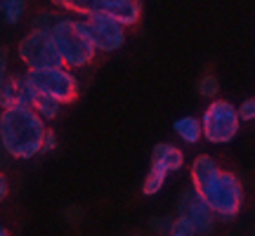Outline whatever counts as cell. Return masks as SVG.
Segmentation results:
<instances>
[{"label": "cell", "instance_id": "1", "mask_svg": "<svg viewBox=\"0 0 255 236\" xmlns=\"http://www.w3.org/2000/svg\"><path fill=\"white\" fill-rule=\"evenodd\" d=\"M191 184L213 215L220 220H234L244 203V189L237 175L220 170V165L210 156H199L191 163Z\"/></svg>", "mask_w": 255, "mask_h": 236}, {"label": "cell", "instance_id": "2", "mask_svg": "<svg viewBox=\"0 0 255 236\" xmlns=\"http://www.w3.org/2000/svg\"><path fill=\"white\" fill-rule=\"evenodd\" d=\"M45 123L31 107H9L0 114V146L12 158H33L40 154Z\"/></svg>", "mask_w": 255, "mask_h": 236}, {"label": "cell", "instance_id": "3", "mask_svg": "<svg viewBox=\"0 0 255 236\" xmlns=\"http://www.w3.org/2000/svg\"><path fill=\"white\" fill-rule=\"evenodd\" d=\"M50 38H52V45H55L57 55L62 59L64 66H71V69H83L95 59V45H92L90 36H88V28L83 21L76 19H59L52 26L47 28Z\"/></svg>", "mask_w": 255, "mask_h": 236}, {"label": "cell", "instance_id": "4", "mask_svg": "<svg viewBox=\"0 0 255 236\" xmlns=\"http://www.w3.org/2000/svg\"><path fill=\"white\" fill-rule=\"evenodd\" d=\"M31 90L47 95L57 100L59 104H69L78 97V81L69 69L64 66H43V69H28V73L24 76Z\"/></svg>", "mask_w": 255, "mask_h": 236}, {"label": "cell", "instance_id": "5", "mask_svg": "<svg viewBox=\"0 0 255 236\" xmlns=\"http://www.w3.org/2000/svg\"><path fill=\"white\" fill-rule=\"evenodd\" d=\"M52 5L76 14H109L119 24L130 26L135 24L139 14H142V5L139 0H52Z\"/></svg>", "mask_w": 255, "mask_h": 236}, {"label": "cell", "instance_id": "6", "mask_svg": "<svg viewBox=\"0 0 255 236\" xmlns=\"http://www.w3.org/2000/svg\"><path fill=\"white\" fill-rule=\"evenodd\" d=\"M239 125H241V120L237 116V107L229 102L215 100L203 111L201 137H206L210 144H227L237 137Z\"/></svg>", "mask_w": 255, "mask_h": 236}, {"label": "cell", "instance_id": "7", "mask_svg": "<svg viewBox=\"0 0 255 236\" xmlns=\"http://www.w3.org/2000/svg\"><path fill=\"white\" fill-rule=\"evenodd\" d=\"M19 57L28 69H43V66H64L57 55L52 38L47 28H33L31 33L19 40Z\"/></svg>", "mask_w": 255, "mask_h": 236}, {"label": "cell", "instance_id": "8", "mask_svg": "<svg viewBox=\"0 0 255 236\" xmlns=\"http://www.w3.org/2000/svg\"><path fill=\"white\" fill-rule=\"evenodd\" d=\"M83 24L88 28V36H90L95 50H100V52H116L126 43L123 24H119L109 14H88Z\"/></svg>", "mask_w": 255, "mask_h": 236}, {"label": "cell", "instance_id": "9", "mask_svg": "<svg viewBox=\"0 0 255 236\" xmlns=\"http://www.w3.org/2000/svg\"><path fill=\"white\" fill-rule=\"evenodd\" d=\"M180 215H184V218L189 220L196 234H210V232H213L215 215H213V210L194 194V189L187 191L182 196V201H180Z\"/></svg>", "mask_w": 255, "mask_h": 236}, {"label": "cell", "instance_id": "10", "mask_svg": "<svg viewBox=\"0 0 255 236\" xmlns=\"http://www.w3.org/2000/svg\"><path fill=\"white\" fill-rule=\"evenodd\" d=\"M0 107L9 109V107H28V95H26V83L24 78L17 76H7L5 83L0 85Z\"/></svg>", "mask_w": 255, "mask_h": 236}, {"label": "cell", "instance_id": "11", "mask_svg": "<svg viewBox=\"0 0 255 236\" xmlns=\"http://www.w3.org/2000/svg\"><path fill=\"white\" fill-rule=\"evenodd\" d=\"M151 163L165 168L168 173H175L184 165V154L173 144H156L151 151Z\"/></svg>", "mask_w": 255, "mask_h": 236}, {"label": "cell", "instance_id": "12", "mask_svg": "<svg viewBox=\"0 0 255 236\" xmlns=\"http://www.w3.org/2000/svg\"><path fill=\"white\" fill-rule=\"evenodd\" d=\"M26 95H28V107L36 111L40 118H47V120H52V118L59 116V109H62V104L52 97H47V95H40V92L31 90L26 85Z\"/></svg>", "mask_w": 255, "mask_h": 236}, {"label": "cell", "instance_id": "13", "mask_svg": "<svg viewBox=\"0 0 255 236\" xmlns=\"http://www.w3.org/2000/svg\"><path fill=\"white\" fill-rule=\"evenodd\" d=\"M173 130L177 132L180 139H184L187 144H196L201 139V120L199 118H191V116H184V118H177L173 123Z\"/></svg>", "mask_w": 255, "mask_h": 236}, {"label": "cell", "instance_id": "14", "mask_svg": "<svg viewBox=\"0 0 255 236\" xmlns=\"http://www.w3.org/2000/svg\"><path fill=\"white\" fill-rule=\"evenodd\" d=\"M165 175H168V170H165V168H161V165L151 163V170L146 173V180H144V184H142V191H144V196H156L158 191L163 189Z\"/></svg>", "mask_w": 255, "mask_h": 236}, {"label": "cell", "instance_id": "15", "mask_svg": "<svg viewBox=\"0 0 255 236\" xmlns=\"http://www.w3.org/2000/svg\"><path fill=\"white\" fill-rule=\"evenodd\" d=\"M24 9H26V0H7V5L2 9V17L7 24H17L24 14Z\"/></svg>", "mask_w": 255, "mask_h": 236}, {"label": "cell", "instance_id": "16", "mask_svg": "<svg viewBox=\"0 0 255 236\" xmlns=\"http://www.w3.org/2000/svg\"><path fill=\"white\" fill-rule=\"evenodd\" d=\"M168 236H196L194 227H191V222L184 215H180L177 220L170 222V229H168Z\"/></svg>", "mask_w": 255, "mask_h": 236}, {"label": "cell", "instance_id": "17", "mask_svg": "<svg viewBox=\"0 0 255 236\" xmlns=\"http://www.w3.org/2000/svg\"><path fill=\"white\" fill-rule=\"evenodd\" d=\"M201 95L203 97H215L220 92V83H218V78L215 76H203V81H201Z\"/></svg>", "mask_w": 255, "mask_h": 236}, {"label": "cell", "instance_id": "18", "mask_svg": "<svg viewBox=\"0 0 255 236\" xmlns=\"http://www.w3.org/2000/svg\"><path fill=\"white\" fill-rule=\"evenodd\" d=\"M239 120H253L255 118V100H244L241 107H237Z\"/></svg>", "mask_w": 255, "mask_h": 236}, {"label": "cell", "instance_id": "19", "mask_svg": "<svg viewBox=\"0 0 255 236\" xmlns=\"http://www.w3.org/2000/svg\"><path fill=\"white\" fill-rule=\"evenodd\" d=\"M55 146H57V137H55V132L45 127V135H43V142H40V154L55 151Z\"/></svg>", "mask_w": 255, "mask_h": 236}, {"label": "cell", "instance_id": "20", "mask_svg": "<svg viewBox=\"0 0 255 236\" xmlns=\"http://www.w3.org/2000/svg\"><path fill=\"white\" fill-rule=\"evenodd\" d=\"M7 78V59H5V50H0V85Z\"/></svg>", "mask_w": 255, "mask_h": 236}, {"label": "cell", "instance_id": "21", "mask_svg": "<svg viewBox=\"0 0 255 236\" xmlns=\"http://www.w3.org/2000/svg\"><path fill=\"white\" fill-rule=\"evenodd\" d=\"M7 191H9V184H7V177L0 173V201L7 199Z\"/></svg>", "mask_w": 255, "mask_h": 236}, {"label": "cell", "instance_id": "22", "mask_svg": "<svg viewBox=\"0 0 255 236\" xmlns=\"http://www.w3.org/2000/svg\"><path fill=\"white\" fill-rule=\"evenodd\" d=\"M154 225H158V227H156L158 234H168V229H170V220H154Z\"/></svg>", "mask_w": 255, "mask_h": 236}, {"label": "cell", "instance_id": "23", "mask_svg": "<svg viewBox=\"0 0 255 236\" xmlns=\"http://www.w3.org/2000/svg\"><path fill=\"white\" fill-rule=\"evenodd\" d=\"M0 236H9V232L5 227H0Z\"/></svg>", "mask_w": 255, "mask_h": 236}, {"label": "cell", "instance_id": "24", "mask_svg": "<svg viewBox=\"0 0 255 236\" xmlns=\"http://www.w3.org/2000/svg\"><path fill=\"white\" fill-rule=\"evenodd\" d=\"M5 5H7V0H0V12L5 9Z\"/></svg>", "mask_w": 255, "mask_h": 236}]
</instances>
